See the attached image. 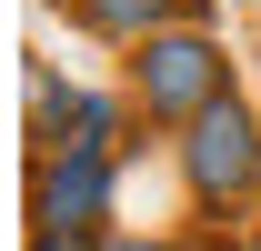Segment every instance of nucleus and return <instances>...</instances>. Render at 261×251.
<instances>
[{"mask_svg":"<svg viewBox=\"0 0 261 251\" xmlns=\"http://www.w3.org/2000/svg\"><path fill=\"white\" fill-rule=\"evenodd\" d=\"M100 251H161V241H100Z\"/></svg>","mask_w":261,"mask_h":251,"instance_id":"423d86ee","label":"nucleus"},{"mask_svg":"<svg viewBox=\"0 0 261 251\" xmlns=\"http://www.w3.org/2000/svg\"><path fill=\"white\" fill-rule=\"evenodd\" d=\"M181 161H191V191H201V201H231V191L261 171L251 111H241V101H211V111L191 121V141H181Z\"/></svg>","mask_w":261,"mask_h":251,"instance_id":"f03ea898","label":"nucleus"},{"mask_svg":"<svg viewBox=\"0 0 261 251\" xmlns=\"http://www.w3.org/2000/svg\"><path fill=\"white\" fill-rule=\"evenodd\" d=\"M141 101H151V121H201L211 101H221V51L211 40H141Z\"/></svg>","mask_w":261,"mask_h":251,"instance_id":"f257e3e1","label":"nucleus"},{"mask_svg":"<svg viewBox=\"0 0 261 251\" xmlns=\"http://www.w3.org/2000/svg\"><path fill=\"white\" fill-rule=\"evenodd\" d=\"M31 251H91V241H81V231H40Z\"/></svg>","mask_w":261,"mask_h":251,"instance_id":"39448f33","label":"nucleus"},{"mask_svg":"<svg viewBox=\"0 0 261 251\" xmlns=\"http://www.w3.org/2000/svg\"><path fill=\"white\" fill-rule=\"evenodd\" d=\"M100 31H121V40H151V20H161V0H81Z\"/></svg>","mask_w":261,"mask_h":251,"instance_id":"20e7f679","label":"nucleus"},{"mask_svg":"<svg viewBox=\"0 0 261 251\" xmlns=\"http://www.w3.org/2000/svg\"><path fill=\"white\" fill-rule=\"evenodd\" d=\"M100 201H111V161L100 151H70L40 171V231H70V221H100Z\"/></svg>","mask_w":261,"mask_h":251,"instance_id":"7ed1b4c3","label":"nucleus"}]
</instances>
